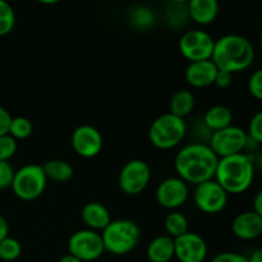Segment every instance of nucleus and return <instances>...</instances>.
Returning a JSON list of instances; mask_svg holds the SVG:
<instances>
[{
  "label": "nucleus",
  "instance_id": "6e6552de",
  "mask_svg": "<svg viewBox=\"0 0 262 262\" xmlns=\"http://www.w3.org/2000/svg\"><path fill=\"white\" fill-rule=\"evenodd\" d=\"M247 140V132L241 127L232 124L224 129L212 133L207 145L217 158L223 159L245 152Z\"/></svg>",
  "mask_w": 262,
  "mask_h": 262
},
{
  "label": "nucleus",
  "instance_id": "0eeeda50",
  "mask_svg": "<svg viewBox=\"0 0 262 262\" xmlns=\"http://www.w3.org/2000/svg\"><path fill=\"white\" fill-rule=\"evenodd\" d=\"M68 251L82 262H96L105 252L101 234L90 229L77 230L69 237Z\"/></svg>",
  "mask_w": 262,
  "mask_h": 262
},
{
  "label": "nucleus",
  "instance_id": "7ed1b4c3",
  "mask_svg": "<svg viewBox=\"0 0 262 262\" xmlns=\"http://www.w3.org/2000/svg\"><path fill=\"white\" fill-rule=\"evenodd\" d=\"M255 171L252 156L242 152L219 159L214 179L228 194H241L252 186Z\"/></svg>",
  "mask_w": 262,
  "mask_h": 262
},
{
  "label": "nucleus",
  "instance_id": "72a5a7b5",
  "mask_svg": "<svg viewBox=\"0 0 262 262\" xmlns=\"http://www.w3.org/2000/svg\"><path fill=\"white\" fill-rule=\"evenodd\" d=\"M12 118L13 117L10 115V113L0 105V136L8 135Z\"/></svg>",
  "mask_w": 262,
  "mask_h": 262
},
{
  "label": "nucleus",
  "instance_id": "cd10ccee",
  "mask_svg": "<svg viewBox=\"0 0 262 262\" xmlns=\"http://www.w3.org/2000/svg\"><path fill=\"white\" fill-rule=\"evenodd\" d=\"M15 26V13L9 3L0 0V36H5L13 31Z\"/></svg>",
  "mask_w": 262,
  "mask_h": 262
},
{
  "label": "nucleus",
  "instance_id": "1a4fd4ad",
  "mask_svg": "<svg viewBox=\"0 0 262 262\" xmlns=\"http://www.w3.org/2000/svg\"><path fill=\"white\" fill-rule=\"evenodd\" d=\"M214 45V37L209 32L201 30L187 31L182 35L178 42L181 54L191 63L211 59Z\"/></svg>",
  "mask_w": 262,
  "mask_h": 262
},
{
  "label": "nucleus",
  "instance_id": "393cba45",
  "mask_svg": "<svg viewBox=\"0 0 262 262\" xmlns=\"http://www.w3.org/2000/svg\"><path fill=\"white\" fill-rule=\"evenodd\" d=\"M129 18L133 27L138 28V30H147V28L152 27L155 23V14H154L152 9L145 7V5H138V7L133 8L129 13Z\"/></svg>",
  "mask_w": 262,
  "mask_h": 262
},
{
  "label": "nucleus",
  "instance_id": "c85d7f7f",
  "mask_svg": "<svg viewBox=\"0 0 262 262\" xmlns=\"http://www.w3.org/2000/svg\"><path fill=\"white\" fill-rule=\"evenodd\" d=\"M18 143L12 136H0V161H9L15 155Z\"/></svg>",
  "mask_w": 262,
  "mask_h": 262
},
{
  "label": "nucleus",
  "instance_id": "5701e85b",
  "mask_svg": "<svg viewBox=\"0 0 262 262\" xmlns=\"http://www.w3.org/2000/svg\"><path fill=\"white\" fill-rule=\"evenodd\" d=\"M164 227H165L166 235L176 239V238L181 237L188 232V219L182 212L170 211L166 215Z\"/></svg>",
  "mask_w": 262,
  "mask_h": 262
},
{
  "label": "nucleus",
  "instance_id": "6ab92c4d",
  "mask_svg": "<svg viewBox=\"0 0 262 262\" xmlns=\"http://www.w3.org/2000/svg\"><path fill=\"white\" fill-rule=\"evenodd\" d=\"M146 256L150 262H170L174 258V239L169 235H158L148 243Z\"/></svg>",
  "mask_w": 262,
  "mask_h": 262
},
{
  "label": "nucleus",
  "instance_id": "f257e3e1",
  "mask_svg": "<svg viewBox=\"0 0 262 262\" xmlns=\"http://www.w3.org/2000/svg\"><path fill=\"white\" fill-rule=\"evenodd\" d=\"M219 158L207 143L194 142L184 146L174 159L178 178L187 184H201L211 181L215 177Z\"/></svg>",
  "mask_w": 262,
  "mask_h": 262
},
{
  "label": "nucleus",
  "instance_id": "4be33fe9",
  "mask_svg": "<svg viewBox=\"0 0 262 262\" xmlns=\"http://www.w3.org/2000/svg\"><path fill=\"white\" fill-rule=\"evenodd\" d=\"M43 173L46 178L51 179L58 183H66L69 182L74 176V169L68 161L54 159V160L46 161L42 165Z\"/></svg>",
  "mask_w": 262,
  "mask_h": 262
},
{
  "label": "nucleus",
  "instance_id": "f3484780",
  "mask_svg": "<svg viewBox=\"0 0 262 262\" xmlns=\"http://www.w3.org/2000/svg\"><path fill=\"white\" fill-rule=\"evenodd\" d=\"M82 222L87 227V229L94 232H102L112 222L110 212L106 207L100 202H87L81 211Z\"/></svg>",
  "mask_w": 262,
  "mask_h": 262
},
{
  "label": "nucleus",
  "instance_id": "7c9ffc66",
  "mask_svg": "<svg viewBox=\"0 0 262 262\" xmlns=\"http://www.w3.org/2000/svg\"><path fill=\"white\" fill-rule=\"evenodd\" d=\"M247 89L251 96L257 100H262V68L257 69L251 74L250 78H248Z\"/></svg>",
  "mask_w": 262,
  "mask_h": 262
},
{
  "label": "nucleus",
  "instance_id": "c756f323",
  "mask_svg": "<svg viewBox=\"0 0 262 262\" xmlns=\"http://www.w3.org/2000/svg\"><path fill=\"white\" fill-rule=\"evenodd\" d=\"M247 136L257 142L258 145L262 143V110L257 112L252 118H251L250 123H248V130Z\"/></svg>",
  "mask_w": 262,
  "mask_h": 262
},
{
  "label": "nucleus",
  "instance_id": "423d86ee",
  "mask_svg": "<svg viewBox=\"0 0 262 262\" xmlns=\"http://www.w3.org/2000/svg\"><path fill=\"white\" fill-rule=\"evenodd\" d=\"M48 186L43 169L37 164H27L14 173L12 182V191L22 201H33L45 192Z\"/></svg>",
  "mask_w": 262,
  "mask_h": 262
},
{
  "label": "nucleus",
  "instance_id": "79ce46f5",
  "mask_svg": "<svg viewBox=\"0 0 262 262\" xmlns=\"http://www.w3.org/2000/svg\"><path fill=\"white\" fill-rule=\"evenodd\" d=\"M97 262H106V261H97Z\"/></svg>",
  "mask_w": 262,
  "mask_h": 262
},
{
  "label": "nucleus",
  "instance_id": "a19ab883",
  "mask_svg": "<svg viewBox=\"0 0 262 262\" xmlns=\"http://www.w3.org/2000/svg\"><path fill=\"white\" fill-rule=\"evenodd\" d=\"M260 46H261V50H262V31H261V35H260Z\"/></svg>",
  "mask_w": 262,
  "mask_h": 262
},
{
  "label": "nucleus",
  "instance_id": "a211bd4d",
  "mask_svg": "<svg viewBox=\"0 0 262 262\" xmlns=\"http://www.w3.org/2000/svg\"><path fill=\"white\" fill-rule=\"evenodd\" d=\"M187 8L189 19L201 26L212 23L219 14V3L216 0H189Z\"/></svg>",
  "mask_w": 262,
  "mask_h": 262
},
{
  "label": "nucleus",
  "instance_id": "c9c22d12",
  "mask_svg": "<svg viewBox=\"0 0 262 262\" xmlns=\"http://www.w3.org/2000/svg\"><path fill=\"white\" fill-rule=\"evenodd\" d=\"M9 237V224L3 215H0V242Z\"/></svg>",
  "mask_w": 262,
  "mask_h": 262
},
{
  "label": "nucleus",
  "instance_id": "ddd939ff",
  "mask_svg": "<svg viewBox=\"0 0 262 262\" xmlns=\"http://www.w3.org/2000/svg\"><path fill=\"white\" fill-rule=\"evenodd\" d=\"M74 152L84 159L96 158L102 150L104 141L99 129L89 124H82L73 130L71 137Z\"/></svg>",
  "mask_w": 262,
  "mask_h": 262
},
{
  "label": "nucleus",
  "instance_id": "aec40b11",
  "mask_svg": "<svg viewBox=\"0 0 262 262\" xmlns=\"http://www.w3.org/2000/svg\"><path fill=\"white\" fill-rule=\"evenodd\" d=\"M232 122L233 113L225 105H214V106H211L205 113L204 120H202L205 127L211 130L212 133L229 127V125H232Z\"/></svg>",
  "mask_w": 262,
  "mask_h": 262
},
{
  "label": "nucleus",
  "instance_id": "f704fd0d",
  "mask_svg": "<svg viewBox=\"0 0 262 262\" xmlns=\"http://www.w3.org/2000/svg\"><path fill=\"white\" fill-rule=\"evenodd\" d=\"M233 81V74L229 72L225 71H219L216 74V78H215V83L219 89H227L232 84Z\"/></svg>",
  "mask_w": 262,
  "mask_h": 262
},
{
  "label": "nucleus",
  "instance_id": "412c9836",
  "mask_svg": "<svg viewBox=\"0 0 262 262\" xmlns=\"http://www.w3.org/2000/svg\"><path fill=\"white\" fill-rule=\"evenodd\" d=\"M194 105H196V99L189 90H178L174 92L169 102V109H170L169 113L184 119L193 112Z\"/></svg>",
  "mask_w": 262,
  "mask_h": 262
},
{
  "label": "nucleus",
  "instance_id": "dca6fc26",
  "mask_svg": "<svg viewBox=\"0 0 262 262\" xmlns=\"http://www.w3.org/2000/svg\"><path fill=\"white\" fill-rule=\"evenodd\" d=\"M219 72L211 59L201 61H192L186 69V81L194 89H205L215 83V78Z\"/></svg>",
  "mask_w": 262,
  "mask_h": 262
},
{
  "label": "nucleus",
  "instance_id": "4c0bfd02",
  "mask_svg": "<svg viewBox=\"0 0 262 262\" xmlns=\"http://www.w3.org/2000/svg\"><path fill=\"white\" fill-rule=\"evenodd\" d=\"M248 261L250 262H262V248L253 251L250 256H248Z\"/></svg>",
  "mask_w": 262,
  "mask_h": 262
},
{
  "label": "nucleus",
  "instance_id": "e433bc0d",
  "mask_svg": "<svg viewBox=\"0 0 262 262\" xmlns=\"http://www.w3.org/2000/svg\"><path fill=\"white\" fill-rule=\"evenodd\" d=\"M253 211L262 217V188L253 197Z\"/></svg>",
  "mask_w": 262,
  "mask_h": 262
},
{
  "label": "nucleus",
  "instance_id": "a878e982",
  "mask_svg": "<svg viewBox=\"0 0 262 262\" xmlns=\"http://www.w3.org/2000/svg\"><path fill=\"white\" fill-rule=\"evenodd\" d=\"M33 132V125L28 118L26 117H15L12 118L10 122L9 132L8 135L12 136L15 141L17 140H26L30 137Z\"/></svg>",
  "mask_w": 262,
  "mask_h": 262
},
{
  "label": "nucleus",
  "instance_id": "39448f33",
  "mask_svg": "<svg viewBox=\"0 0 262 262\" xmlns=\"http://www.w3.org/2000/svg\"><path fill=\"white\" fill-rule=\"evenodd\" d=\"M187 135L184 119L166 113L156 118L148 129L150 142L159 150H171L177 147Z\"/></svg>",
  "mask_w": 262,
  "mask_h": 262
},
{
  "label": "nucleus",
  "instance_id": "2eb2a0df",
  "mask_svg": "<svg viewBox=\"0 0 262 262\" xmlns=\"http://www.w3.org/2000/svg\"><path fill=\"white\" fill-rule=\"evenodd\" d=\"M232 232L238 239H257L262 235V217L253 210L241 212L233 219Z\"/></svg>",
  "mask_w": 262,
  "mask_h": 262
},
{
  "label": "nucleus",
  "instance_id": "4468645a",
  "mask_svg": "<svg viewBox=\"0 0 262 262\" xmlns=\"http://www.w3.org/2000/svg\"><path fill=\"white\" fill-rule=\"evenodd\" d=\"M207 252L206 241L197 233L187 232L174 239V257L179 262H204Z\"/></svg>",
  "mask_w": 262,
  "mask_h": 262
},
{
  "label": "nucleus",
  "instance_id": "473e14b6",
  "mask_svg": "<svg viewBox=\"0 0 262 262\" xmlns=\"http://www.w3.org/2000/svg\"><path fill=\"white\" fill-rule=\"evenodd\" d=\"M210 262H250L247 256L238 252H222L212 257Z\"/></svg>",
  "mask_w": 262,
  "mask_h": 262
},
{
  "label": "nucleus",
  "instance_id": "9d476101",
  "mask_svg": "<svg viewBox=\"0 0 262 262\" xmlns=\"http://www.w3.org/2000/svg\"><path fill=\"white\" fill-rule=\"evenodd\" d=\"M151 179V169L146 161L133 159L125 163L120 169L119 188L128 196H136L145 191Z\"/></svg>",
  "mask_w": 262,
  "mask_h": 262
},
{
  "label": "nucleus",
  "instance_id": "bb28decb",
  "mask_svg": "<svg viewBox=\"0 0 262 262\" xmlns=\"http://www.w3.org/2000/svg\"><path fill=\"white\" fill-rule=\"evenodd\" d=\"M22 253V245L13 237H7L0 242V260L12 262L19 258Z\"/></svg>",
  "mask_w": 262,
  "mask_h": 262
},
{
  "label": "nucleus",
  "instance_id": "9b49d317",
  "mask_svg": "<svg viewBox=\"0 0 262 262\" xmlns=\"http://www.w3.org/2000/svg\"><path fill=\"white\" fill-rule=\"evenodd\" d=\"M229 194L215 179L197 184L193 192V201L197 209L205 214H219L225 209Z\"/></svg>",
  "mask_w": 262,
  "mask_h": 262
},
{
  "label": "nucleus",
  "instance_id": "f03ea898",
  "mask_svg": "<svg viewBox=\"0 0 262 262\" xmlns=\"http://www.w3.org/2000/svg\"><path fill=\"white\" fill-rule=\"evenodd\" d=\"M211 60L219 71L238 73L252 66L255 48L245 36L229 33L215 40Z\"/></svg>",
  "mask_w": 262,
  "mask_h": 262
},
{
  "label": "nucleus",
  "instance_id": "58836bf2",
  "mask_svg": "<svg viewBox=\"0 0 262 262\" xmlns=\"http://www.w3.org/2000/svg\"><path fill=\"white\" fill-rule=\"evenodd\" d=\"M59 262H82V261L78 260L77 257H74V256L69 255V253H68V255L61 256V258L59 260Z\"/></svg>",
  "mask_w": 262,
  "mask_h": 262
},
{
  "label": "nucleus",
  "instance_id": "b1692460",
  "mask_svg": "<svg viewBox=\"0 0 262 262\" xmlns=\"http://www.w3.org/2000/svg\"><path fill=\"white\" fill-rule=\"evenodd\" d=\"M166 22L169 26L174 28L183 27L189 19L188 8H187V2H171L169 3L166 8Z\"/></svg>",
  "mask_w": 262,
  "mask_h": 262
},
{
  "label": "nucleus",
  "instance_id": "20e7f679",
  "mask_svg": "<svg viewBox=\"0 0 262 262\" xmlns=\"http://www.w3.org/2000/svg\"><path fill=\"white\" fill-rule=\"evenodd\" d=\"M101 238L106 252L124 256L137 247L141 239V229L132 220H112L101 232Z\"/></svg>",
  "mask_w": 262,
  "mask_h": 262
},
{
  "label": "nucleus",
  "instance_id": "f8f14e48",
  "mask_svg": "<svg viewBox=\"0 0 262 262\" xmlns=\"http://www.w3.org/2000/svg\"><path fill=\"white\" fill-rule=\"evenodd\" d=\"M189 196L188 184L178 177H170L161 182L155 192L158 204L164 209L177 211L183 206Z\"/></svg>",
  "mask_w": 262,
  "mask_h": 262
},
{
  "label": "nucleus",
  "instance_id": "2f4dec72",
  "mask_svg": "<svg viewBox=\"0 0 262 262\" xmlns=\"http://www.w3.org/2000/svg\"><path fill=\"white\" fill-rule=\"evenodd\" d=\"M15 170L9 161H0V189L10 188Z\"/></svg>",
  "mask_w": 262,
  "mask_h": 262
},
{
  "label": "nucleus",
  "instance_id": "ea45409f",
  "mask_svg": "<svg viewBox=\"0 0 262 262\" xmlns=\"http://www.w3.org/2000/svg\"><path fill=\"white\" fill-rule=\"evenodd\" d=\"M252 156L253 159V164H255V168L256 166H260V168L262 169V154H260V155L255 156V155H251Z\"/></svg>",
  "mask_w": 262,
  "mask_h": 262
}]
</instances>
